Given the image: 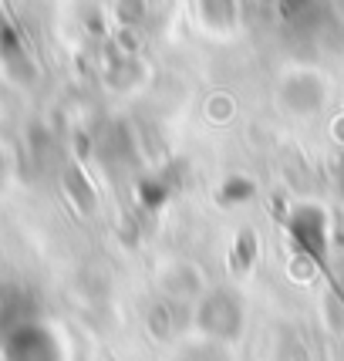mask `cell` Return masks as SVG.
I'll list each match as a JSON object with an SVG mask.
<instances>
[{
    "label": "cell",
    "instance_id": "obj_4",
    "mask_svg": "<svg viewBox=\"0 0 344 361\" xmlns=\"http://www.w3.org/2000/svg\"><path fill=\"white\" fill-rule=\"evenodd\" d=\"M11 179H14V152L7 142H0V196L11 189Z\"/></svg>",
    "mask_w": 344,
    "mask_h": 361
},
{
    "label": "cell",
    "instance_id": "obj_2",
    "mask_svg": "<svg viewBox=\"0 0 344 361\" xmlns=\"http://www.w3.org/2000/svg\"><path fill=\"white\" fill-rule=\"evenodd\" d=\"M290 236L297 243V250L311 260H324L328 257V243H331V223L324 206L317 203H300L294 213H290Z\"/></svg>",
    "mask_w": 344,
    "mask_h": 361
},
{
    "label": "cell",
    "instance_id": "obj_3",
    "mask_svg": "<svg viewBox=\"0 0 344 361\" xmlns=\"http://www.w3.org/2000/svg\"><path fill=\"white\" fill-rule=\"evenodd\" d=\"M206 17H209V24L213 27H219V31H230L236 20V7L230 4V0H206Z\"/></svg>",
    "mask_w": 344,
    "mask_h": 361
},
{
    "label": "cell",
    "instance_id": "obj_1",
    "mask_svg": "<svg viewBox=\"0 0 344 361\" xmlns=\"http://www.w3.org/2000/svg\"><path fill=\"white\" fill-rule=\"evenodd\" d=\"M324 102H328V81L321 78L317 71L294 68V71L281 75V81H277V105L287 115L311 118V115L324 109Z\"/></svg>",
    "mask_w": 344,
    "mask_h": 361
},
{
    "label": "cell",
    "instance_id": "obj_5",
    "mask_svg": "<svg viewBox=\"0 0 344 361\" xmlns=\"http://www.w3.org/2000/svg\"><path fill=\"white\" fill-rule=\"evenodd\" d=\"M142 0H122V7H118V14H122V20L125 24H139L142 20Z\"/></svg>",
    "mask_w": 344,
    "mask_h": 361
},
{
    "label": "cell",
    "instance_id": "obj_6",
    "mask_svg": "<svg viewBox=\"0 0 344 361\" xmlns=\"http://www.w3.org/2000/svg\"><path fill=\"white\" fill-rule=\"evenodd\" d=\"M341 189H344V169H341Z\"/></svg>",
    "mask_w": 344,
    "mask_h": 361
}]
</instances>
